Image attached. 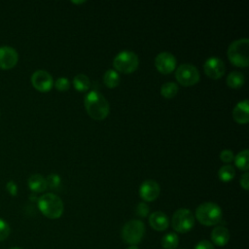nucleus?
<instances>
[{
  "instance_id": "nucleus-1",
  "label": "nucleus",
  "mask_w": 249,
  "mask_h": 249,
  "mask_svg": "<svg viewBox=\"0 0 249 249\" xmlns=\"http://www.w3.org/2000/svg\"><path fill=\"white\" fill-rule=\"evenodd\" d=\"M84 103L87 113L94 120H103L109 114L110 105L107 99L97 90L88 92Z\"/></svg>"
},
{
  "instance_id": "nucleus-2",
  "label": "nucleus",
  "mask_w": 249,
  "mask_h": 249,
  "mask_svg": "<svg viewBox=\"0 0 249 249\" xmlns=\"http://www.w3.org/2000/svg\"><path fill=\"white\" fill-rule=\"evenodd\" d=\"M38 208L47 218L58 219L63 213L64 206L62 199L58 196L53 193H47L39 197Z\"/></svg>"
},
{
  "instance_id": "nucleus-3",
  "label": "nucleus",
  "mask_w": 249,
  "mask_h": 249,
  "mask_svg": "<svg viewBox=\"0 0 249 249\" xmlns=\"http://www.w3.org/2000/svg\"><path fill=\"white\" fill-rule=\"evenodd\" d=\"M222 209L221 207L214 202H203L199 204L196 209V220L204 226H215L222 219Z\"/></svg>"
},
{
  "instance_id": "nucleus-4",
  "label": "nucleus",
  "mask_w": 249,
  "mask_h": 249,
  "mask_svg": "<svg viewBox=\"0 0 249 249\" xmlns=\"http://www.w3.org/2000/svg\"><path fill=\"white\" fill-rule=\"evenodd\" d=\"M249 40L247 38L237 39L231 43L228 48V57L230 61L238 67L248 66Z\"/></svg>"
},
{
  "instance_id": "nucleus-5",
  "label": "nucleus",
  "mask_w": 249,
  "mask_h": 249,
  "mask_svg": "<svg viewBox=\"0 0 249 249\" xmlns=\"http://www.w3.org/2000/svg\"><path fill=\"white\" fill-rule=\"evenodd\" d=\"M122 238L129 245L138 244L144 237L145 225L140 220H130L122 229Z\"/></svg>"
},
{
  "instance_id": "nucleus-6",
  "label": "nucleus",
  "mask_w": 249,
  "mask_h": 249,
  "mask_svg": "<svg viewBox=\"0 0 249 249\" xmlns=\"http://www.w3.org/2000/svg\"><path fill=\"white\" fill-rule=\"evenodd\" d=\"M139 64V59L137 54L131 51H122L120 52L113 60V65L117 72L122 73H132L134 72Z\"/></svg>"
},
{
  "instance_id": "nucleus-7",
  "label": "nucleus",
  "mask_w": 249,
  "mask_h": 249,
  "mask_svg": "<svg viewBox=\"0 0 249 249\" xmlns=\"http://www.w3.org/2000/svg\"><path fill=\"white\" fill-rule=\"evenodd\" d=\"M171 226L175 231L186 233L195 226V215L188 208H179L171 218Z\"/></svg>"
},
{
  "instance_id": "nucleus-8",
  "label": "nucleus",
  "mask_w": 249,
  "mask_h": 249,
  "mask_svg": "<svg viewBox=\"0 0 249 249\" xmlns=\"http://www.w3.org/2000/svg\"><path fill=\"white\" fill-rule=\"evenodd\" d=\"M175 78L180 85L190 87L198 82L199 72L195 65L191 63H183L176 69Z\"/></svg>"
},
{
  "instance_id": "nucleus-9",
  "label": "nucleus",
  "mask_w": 249,
  "mask_h": 249,
  "mask_svg": "<svg viewBox=\"0 0 249 249\" xmlns=\"http://www.w3.org/2000/svg\"><path fill=\"white\" fill-rule=\"evenodd\" d=\"M204 73L211 79H220L226 70L224 61L217 56H211L207 58L203 64Z\"/></svg>"
},
{
  "instance_id": "nucleus-10",
  "label": "nucleus",
  "mask_w": 249,
  "mask_h": 249,
  "mask_svg": "<svg viewBox=\"0 0 249 249\" xmlns=\"http://www.w3.org/2000/svg\"><path fill=\"white\" fill-rule=\"evenodd\" d=\"M32 86L39 91H49L53 86L52 75L46 70H37L31 76Z\"/></svg>"
},
{
  "instance_id": "nucleus-11",
  "label": "nucleus",
  "mask_w": 249,
  "mask_h": 249,
  "mask_svg": "<svg viewBox=\"0 0 249 249\" xmlns=\"http://www.w3.org/2000/svg\"><path fill=\"white\" fill-rule=\"evenodd\" d=\"M155 65L160 73L169 74L176 67V58L169 52H161L156 56Z\"/></svg>"
},
{
  "instance_id": "nucleus-12",
  "label": "nucleus",
  "mask_w": 249,
  "mask_h": 249,
  "mask_svg": "<svg viewBox=\"0 0 249 249\" xmlns=\"http://www.w3.org/2000/svg\"><path fill=\"white\" fill-rule=\"evenodd\" d=\"M18 60L17 51L9 46L0 47V68L8 70L13 68Z\"/></svg>"
},
{
  "instance_id": "nucleus-13",
  "label": "nucleus",
  "mask_w": 249,
  "mask_h": 249,
  "mask_svg": "<svg viewBox=\"0 0 249 249\" xmlns=\"http://www.w3.org/2000/svg\"><path fill=\"white\" fill-rule=\"evenodd\" d=\"M160 185L151 179L145 180L139 187V196L145 201H153L160 195Z\"/></svg>"
},
{
  "instance_id": "nucleus-14",
  "label": "nucleus",
  "mask_w": 249,
  "mask_h": 249,
  "mask_svg": "<svg viewBox=\"0 0 249 249\" xmlns=\"http://www.w3.org/2000/svg\"><path fill=\"white\" fill-rule=\"evenodd\" d=\"M149 224L155 231H165L169 226V219L167 215L161 211H155L149 216Z\"/></svg>"
},
{
  "instance_id": "nucleus-15",
  "label": "nucleus",
  "mask_w": 249,
  "mask_h": 249,
  "mask_svg": "<svg viewBox=\"0 0 249 249\" xmlns=\"http://www.w3.org/2000/svg\"><path fill=\"white\" fill-rule=\"evenodd\" d=\"M232 118L238 124H247L249 122L248 99H243L234 106L232 109Z\"/></svg>"
},
{
  "instance_id": "nucleus-16",
  "label": "nucleus",
  "mask_w": 249,
  "mask_h": 249,
  "mask_svg": "<svg viewBox=\"0 0 249 249\" xmlns=\"http://www.w3.org/2000/svg\"><path fill=\"white\" fill-rule=\"evenodd\" d=\"M230 231L224 226H217L211 231V243L218 247H223L230 240Z\"/></svg>"
},
{
  "instance_id": "nucleus-17",
  "label": "nucleus",
  "mask_w": 249,
  "mask_h": 249,
  "mask_svg": "<svg viewBox=\"0 0 249 249\" xmlns=\"http://www.w3.org/2000/svg\"><path fill=\"white\" fill-rule=\"evenodd\" d=\"M27 184H28L29 189L35 193H42L48 188L46 178L40 174L31 175L28 178Z\"/></svg>"
},
{
  "instance_id": "nucleus-18",
  "label": "nucleus",
  "mask_w": 249,
  "mask_h": 249,
  "mask_svg": "<svg viewBox=\"0 0 249 249\" xmlns=\"http://www.w3.org/2000/svg\"><path fill=\"white\" fill-rule=\"evenodd\" d=\"M245 77L239 71H232L227 77V85L231 89H238L243 86Z\"/></svg>"
},
{
  "instance_id": "nucleus-19",
  "label": "nucleus",
  "mask_w": 249,
  "mask_h": 249,
  "mask_svg": "<svg viewBox=\"0 0 249 249\" xmlns=\"http://www.w3.org/2000/svg\"><path fill=\"white\" fill-rule=\"evenodd\" d=\"M103 81L106 87L113 89L116 88L120 83V75L114 69H108L103 75Z\"/></svg>"
},
{
  "instance_id": "nucleus-20",
  "label": "nucleus",
  "mask_w": 249,
  "mask_h": 249,
  "mask_svg": "<svg viewBox=\"0 0 249 249\" xmlns=\"http://www.w3.org/2000/svg\"><path fill=\"white\" fill-rule=\"evenodd\" d=\"M179 244V237L175 232H168L161 238V247L163 249H176Z\"/></svg>"
},
{
  "instance_id": "nucleus-21",
  "label": "nucleus",
  "mask_w": 249,
  "mask_h": 249,
  "mask_svg": "<svg viewBox=\"0 0 249 249\" xmlns=\"http://www.w3.org/2000/svg\"><path fill=\"white\" fill-rule=\"evenodd\" d=\"M74 88L79 91H86L90 87V81L85 74H77L73 79Z\"/></svg>"
},
{
  "instance_id": "nucleus-22",
  "label": "nucleus",
  "mask_w": 249,
  "mask_h": 249,
  "mask_svg": "<svg viewBox=\"0 0 249 249\" xmlns=\"http://www.w3.org/2000/svg\"><path fill=\"white\" fill-rule=\"evenodd\" d=\"M248 157H249V152L247 149L239 152L236 156H234V163L235 165L243 170V171H247L249 168V163H248Z\"/></svg>"
},
{
  "instance_id": "nucleus-23",
  "label": "nucleus",
  "mask_w": 249,
  "mask_h": 249,
  "mask_svg": "<svg viewBox=\"0 0 249 249\" xmlns=\"http://www.w3.org/2000/svg\"><path fill=\"white\" fill-rule=\"evenodd\" d=\"M234 175L235 170L231 164H225L218 170V177L223 182H230L233 179Z\"/></svg>"
},
{
  "instance_id": "nucleus-24",
  "label": "nucleus",
  "mask_w": 249,
  "mask_h": 249,
  "mask_svg": "<svg viewBox=\"0 0 249 249\" xmlns=\"http://www.w3.org/2000/svg\"><path fill=\"white\" fill-rule=\"evenodd\" d=\"M178 91L177 84L173 82H166L160 87V94L165 98H172Z\"/></svg>"
},
{
  "instance_id": "nucleus-25",
  "label": "nucleus",
  "mask_w": 249,
  "mask_h": 249,
  "mask_svg": "<svg viewBox=\"0 0 249 249\" xmlns=\"http://www.w3.org/2000/svg\"><path fill=\"white\" fill-rule=\"evenodd\" d=\"M11 232V228L9 224L0 218V241H3L8 238Z\"/></svg>"
},
{
  "instance_id": "nucleus-26",
  "label": "nucleus",
  "mask_w": 249,
  "mask_h": 249,
  "mask_svg": "<svg viewBox=\"0 0 249 249\" xmlns=\"http://www.w3.org/2000/svg\"><path fill=\"white\" fill-rule=\"evenodd\" d=\"M54 87H55L56 89H58L60 91H64V90H67L69 89L70 83H69V81L66 77H59L55 80Z\"/></svg>"
},
{
  "instance_id": "nucleus-27",
  "label": "nucleus",
  "mask_w": 249,
  "mask_h": 249,
  "mask_svg": "<svg viewBox=\"0 0 249 249\" xmlns=\"http://www.w3.org/2000/svg\"><path fill=\"white\" fill-rule=\"evenodd\" d=\"M46 182H47V187L51 189H54L60 185V177L57 174L52 173L46 178Z\"/></svg>"
},
{
  "instance_id": "nucleus-28",
  "label": "nucleus",
  "mask_w": 249,
  "mask_h": 249,
  "mask_svg": "<svg viewBox=\"0 0 249 249\" xmlns=\"http://www.w3.org/2000/svg\"><path fill=\"white\" fill-rule=\"evenodd\" d=\"M220 159H221L222 161H224V162H226V163H229V162H231V161L233 160V159H234V154H233L232 151L226 149V150H223V151L220 153Z\"/></svg>"
},
{
  "instance_id": "nucleus-29",
  "label": "nucleus",
  "mask_w": 249,
  "mask_h": 249,
  "mask_svg": "<svg viewBox=\"0 0 249 249\" xmlns=\"http://www.w3.org/2000/svg\"><path fill=\"white\" fill-rule=\"evenodd\" d=\"M135 212L140 217H146L149 213V206L145 202H140L137 204Z\"/></svg>"
},
{
  "instance_id": "nucleus-30",
  "label": "nucleus",
  "mask_w": 249,
  "mask_h": 249,
  "mask_svg": "<svg viewBox=\"0 0 249 249\" xmlns=\"http://www.w3.org/2000/svg\"><path fill=\"white\" fill-rule=\"evenodd\" d=\"M194 249H215L214 245L211 243V241L209 240H200L198 241L196 246L194 247Z\"/></svg>"
},
{
  "instance_id": "nucleus-31",
  "label": "nucleus",
  "mask_w": 249,
  "mask_h": 249,
  "mask_svg": "<svg viewBox=\"0 0 249 249\" xmlns=\"http://www.w3.org/2000/svg\"><path fill=\"white\" fill-rule=\"evenodd\" d=\"M6 190H7L8 193H9L11 196H17V194H18V187H17V184H16L14 181H12V180H10V181L6 184Z\"/></svg>"
},
{
  "instance_id": "nucleus-32",
  "label": "nucleus",
  "mask_w": 249,
  "mask_h": 249,
  "mask_svg": "<svg viewBox=\"0 0 249 249\" xmlns=\"http://www.w3.org/2000/svg\"><path fill=\"white\" fill-rule=\"evenodd\" d=\"M239 184L240 186L244 189V190H248L249 189V174L247 171H245L239 180Z\"/></svg>"
},
{
  "instance_id": "nucleus-33",
  "label": "nucleus",
  "mask_w": 249,
  "mask_h": 249,
  "mask_svg": "<svg viewBox=\"0 0 249 249\" xmlns=\"http://www.w3.org/2000/svg\"><path fill=\"white\" fill-rule=\"evenodd\" d=\"M126 249H139L137 245H129Z\"/></svg>"
},
{
  "instance_id": "nucleus-34",
  "label": "nucleus",
  "mask_w": 249,
  "mask_h": 249,
  "mask_svg": "<svg viewBox=\"0 0 249 249\" xmlns=\"http://www.w3.org/2000/svg\"><path fill=\"white\" fill-rule=\"evenodd\" d=\"M10 249H22V248H20V247H12Z\"/></svg>"
}]
</instances>
